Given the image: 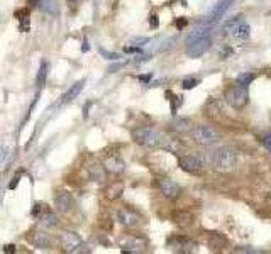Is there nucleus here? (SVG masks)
<instances>
[{"label":"nucleus","mask_w":271,"mask_h":254,"mask_svg":"<svg viewBox=\"0 0 271 254\" xmlns=\"http://www.w3.org/2000/svg\"><path fill=\"white\" fill-rule=\"evenodd\" d=\"M210 44H212V38H210L208 27L195 29L190 34V38L187 39V54L190 58H200L207 53Z\"/></svg>","instance_id":"f257e3e1"},{"label":"nucleus","mask_w":271,"mask_h":254,"mask_svg":"<svg viewBox=\"0 0 271 254\" xmlns=\"http://www.w3.org/2000/svg\"><path fill=\"white\" fill-rule=\"evenodd\" d=\"M210 165L212 168L220 173H229L236 169L237 166V152L232 148H217V149L210 154Z\"/></svg>","instance_id":"f03ea898"},{"label":"nucleus","mask_w":271,"mask_h":254,"mask_svg":"<svg viewBox=\"0 0 271 254\" xmlns=\"http://www.w3.org/2000/svg\"><path fill=\"white\" fill-rule=\"evenodd\" d=\"M132 139L134 143H137L139 146L144 148H156L160 146V141H161V134L158 132L156 129L149 126H141L132 129Z\"/></svg>","instance_id":"7ed1b4c3"},{"label":"nucleus","mask_w":271,"mask_h":254,"mask_svg":"<svg viewBox=\"0 0 271 254\" xmlns=\"http://www.w3.org/2000/svg\"><path fill=\"white\" fill-rule=\"evenodd\" d=\"M224 99H226V102L232 108L241 110V108H244L246 105H248V102H249L248 88L241 86L239 83H236V85H230V86H227V88L224 90Z\"/></svg>","instance_id":"20e7f679"},{"label":"nucleus","mask_w":271,"mask_h":254,"mask_svg":"<svg viewBox=\"0 0 271 254\" xmlns=\"http://www.w3.org/2000/svg\"><path fill=\"white\" fill-rule=\"evenodd\" d=\"M191 137H193L195 143L202 144V146H212V144L219 143L220 134L212 126H197L191 130Z\"/></svg>","instance_id":"39448f33"},{"label":"nucleus","mask_w":271,"mask_h":254,"mask_svg":"<svg viewBox=\"0 0 271 254\" xmlns=\"http://www.w3.org/2000/svg\"><path fill=\"white\" fill-rule=\"evenodd\" d=\"M61 248L64 253H80L83 251V241L78 234L71 231H64L61 234Z\"/></svg>","instance_id":"423d86ee"},{"label":"nucleus","mask_w":271,"mask_h":254,"mask_svg":"<svg viewBox=\"0 0 271 254\" xmlns=\"http://www.w3.org/2000/svg\"><path fill=\"white\" fill-rule=\"evenodd\" d=\"M158 187H160L163 197L169 198V200H175L182 193V187L175 180H171V178H160L158 180Z\"/></svg>","instance_id":"0eeeda50"},{"label":"nucleus","mask_w":271,"mask_h":254,"mask_svg":"<svg viewBox=\"0 0 271 254\" xmlns=\"http://www.w3.org/2000/svg\"><path fill=\"white\" fill-rule=\"evenodd\" d=\"M122 253H143L146 251V239L141 235H127L121 241Z\"/></svg>","instance_id":"6e6552de"},{"label":"nucleus","mask_w":271,"mask_h":254,"mask_svg":"<svg viewBox=\"0 0 271 254\" xmlns=\"http://www.w3.org/2000/svg\"><path fill=\"white\" fill-rule=\"evenodd\" d=\"M26 239L38 249H49L53 246V241H51V237H49V234H46V232H42V231L27 232Z\"/></svg>","instance_id":"1a4fd4ad"},{"label":"nucleus","mask_w":271,"mask_h":254,"mask_svg":"<svg viewBox=\"0 0 271 254\" xmlns=\"http://www.w3.org/2000/svg\"><path fill=\"white\" fill-rule=\"evenodd\" d=\"M236 2V0H217V3L214 7H212V10L208 12V17H207V21L210 24H214V22H219L220 19H222L224 16H226V12L227 10L232 7V3Z\"/></svg>","instance_id":"9d476101"},{"label":"nucleus","mask_w":271,"mask_h":254,"mask_svg":"<svg viewBox=\"0 0 271 254\" xmlns=\"http://www.w3.org/2000/svg\"><path fill=\"white\" fill-rule=\"evenodd\" d=\"M180 168L187 173H202L204 171V163L197 156H182L180 158Z\"/></svg>","instance_id":"9b49d317"},{"label":"nucleus","mask_w":271,"mask_h":254,"mask_svg":"<svg viewBox=\"0 0 271 254\" xmlns=\"http://www.w3.org/2000/svg\"><path fill=\"white\" fill-rule=\"evenodd\" d=\"M117 220L124 227H134L139 222V213L136 210H132L131 207H122L117 212Z\"/></svg>","instance_id":"f8f14e48"},{"label":"nucleus","mask_w":271,"mask_h":254,"mask_svg":"<svg viewBox=\"0 0 271 254\" xmlns=\"http://www.w3.org/2000/svg\"><path fill=\"white\" fill-rule=\"evenodd\" d=\"M54 207H56V210L60 213H66L71 210V207H73V197H71V193H68V191H56V195H54Z\"/></svg>","instance_id":"ddd939ff"},{"label":"nucleus","mask_w":271,"mask_h":254,"mask_svg":"<svg viewBox=\"0 0 271 254\" xmlns=\"http://www.w3.org/2000/svg\"><path fill=\"white\" fill-rule=\"evenodd\" d=\"M104 166H105L107 173H112V175H121L125 169V163L121 158H117V156H108L104 161Z\"/></svg>","instance_id":"4468645a"},{"label":"nucleus","mask_w":271,"mask_h":254,"mask_svg":"<svg viewBox=\"0 0 271 254\" xmlns=\"http://www.w3.org/2000/svg\"><path fill=\"white\" fill-rule=\"evenodd\" d=\"M88 176L90 180L97 181V183H104L107 178V169L104 165H100V163H93V165L88 166Z\"/></svg>","instance_id":"2eb2a0df"},{"label":"nucleus","mask_w":271,"mask_h":254,"mask_svg":"<svg viewBox=\"0 0 271 254\" xmlns=\"http://www.w3.org/2000/svg\"><path fill=\"white\" fill-rule=\"evenodd\" d=\"M171 219L180 227H190L193 224V215L188 210H176V212L171 213Z\"/></svg>","instance_id":"dca6fc26"},{"label":"nucleus","mask_w":271,"mask_h":254,"mask_svg":"<svg viewBox=\"0 0 271 254\" xmlns=\"http://www.w3.org/2000/svg\"><path fill=\"white\" fill-rule=\"evenodd\" d=\"M226 246H227V237L222 232H210V235H208V248L212 251H222Z\"/></svg>","instance_id":"f3484780"},{"label":"nucleus","mask_w":271,"mask_h":254,"mask_svg":"<svg viewBox=\"0 0 271 254\" xmlns=\"http://www.w3.org/2000/svg\"><path fill=\"white\" fill-rule=\"evenodd\" d=\"M229 34L232 36L236 41H246V39L251 36V27H249L246 22H241L239 25H236V27H234Z\"/></svg>","instance_id":"a211bd4d"},{"label":"nucleus","mask_w":271,"mask_h":254,"mask_svg":"<svg viewBox=\"0 0 271 254\" xmlns=\"http://www.w3.org/2000/svg\"><path fill=\"white\" fill-rule=\"evenodd\" d=\"M122 193H124V185L121 181H114V183L108 185L105 188V197L108 200H117Z\"/></svg>","instance_id":"6ab92c4d"},{"label":"nucleus","mask_w":271,"mask_h":254,"mask_svg":"<svg viewBox=\"0 0 271 254\" xmlns=\"http://www.w3.org/2000/svg\"><path fill=\"white\" fill-rule=\"evenodd\" d=\"M38 7L48 16H58L60 14V7H58L56 0H39Z\"/></svg>","instance_id":"aec40b11"},{"label":"nucleus","mask_w":271,"mask_h":254,"mask_svg":"<svg viewBox=\"0 0 271 254\" xmlns=\"http://www.w3.org/2000/svg\"><path fill=\"white\" fill-rule=\"evenodd\" d=\"M83 85H85V80H80V82H77L75 85H71V88L68 90L66 93H64V95H63V100H61V102H63V104H68V102H73L78 95H80Z\"/></svg>","instance_id":"412c9836"},{"label":"nucleus","mask_w":271,"mask_h":254,"mask_svg":"<svg viewBox=\"0 0 271 254\" xmlns=\"http://www.w3.org/2000/svg\"><path fill=\"white\" fill-rule=\"evenodd\" d=\"M39 222L41 224H44L46 227H54L58 224V215L56 213L53 212L51 209H48V210H44V212L39 215Z\"/></svg>","instance_id":"4be33fe9"},{"label":"nucleus","mask_w":271,"mask_h":254,"mask_svg":"<svg viewBox=\"0 0 271 254\" xmlns=\"http://www.w3.org/2000/svg\"><path fill=\"white\" fill-rule=\"evenodd\" d=\"M185 241H187V237H183V235H173V237H169L168 239V248L169 249H173V251H178V253H182V249H183V244H185Z\"/></svg>","instance_id":"5701e85b"},{"label":"nucleus","mask_w":271,"mask_h":254,"mask_svg":"<svg viewBox=\"0 0 271 254\" xmlns=\"http://www.w3.org/2000/svg\"><path fill=\"white\" fill-rule=\"evenodd\" d=\"M171 130H175V132H187V130H190V121L185 117L175 119L171 122Z\"/></svg>","instance_id":"b1692460"},{"label":"nucleus","mask_w":271,"mask_h":254,"mask_svg":"<svg viewBox=\"0 0 271 254\" xmlns=\"http://www.w3.org/2000/svg\"><path fill=\"white\" fill-rule=\"evenodd\" d=\"M241 22H244V16H243V14H239V16H234L232 19H227L226 22H224V25H222L224 32H227V34H229V32L232 31L236 25H239Z\"/></svg>","instance_id":"393cba45"},{"label":"nucleus","mask_w":271,"mask_h":254,"mask_svg":"<svg viewBox=\"0 0 271 254\" xmlns=\"http://www.w3.org/2000/svg\"><path fill=\"white\" fill-rule=\"evenodd\" d=\"M48 71H49V64L42 61L41 66H39L38 76H36V83H38V86H42L46 83V78H48Z\"/></svg>","instance_id":"a878e982"},{"label":"nucleus","mask_w":271,"mask_h":254,"mask_svg":"<svg viewBox=\"0 0 271 254\" xmlns=\"http://www.w3.org/2000/svg\"><path fill=\"white\" fill-rule=\"evenodd\" d=\"M166 99H168L169 104H171V114H176V110H178L183 104V97L173 95V92H169L168 90V92H166Z\"/></svg>","instance_id":"bb28decb"},{"label":"nucleus","mask_w":271,"mask_h":254,"mask_svg":"<svg viewBox=\"0 0 271 254\" xmlns=\"http://www.w3.org/2000/svg\"><path fill=\"white\" fill-rule=\"evenodd\" d=\"M254 78H256V75H254V73H249V71H246V73L237 75L236 83H239L241 86H244V88H248V86L251 85L252 82H254Z\"/></svg>","instance_id":"cd10ccee"},{"label":"nucleus","mask_w":271,"mask_h":254,"mask_svg":"<svg viewBox=\"0 0 271 254\" xmlns=\"http://www.w3.org/2000/svg\"><path fill=\"white\" fill-rule=\"evenodd\" d=\"M197 251H198V244H197V242H195V241H190V239H187L185 244H183L182 253L190 254V253H197Z\"/></svg>","instance_id":"c85d7f7f"},{"label":"nucleus","mask_w":271,"mask_h":254,"mask_svg":"<svg viewBox=\"0 0 271 254\" xmlns=\"http://www.w3.org/2000/svg\"><path fill=\"white\" fill-rule=\"evenodd\" d=\"M48 209H49V207L46 205V203H41V202H39V203H36V205H34V209H32L31 215L34 217V219H39V215H41V213L44 212V210H48Z\"/></svg>","instance_id":"c756f323"},{"label":"nucleus","mask_w":271,"mask_h":254,"mask_svg":"<svg viewBox=\"0 0 271 254\" xmlns=\"http://www.w3.org/2000/svg\"><path fill=\"white\" fill-rule=\"evenodd\" d=\"M197 85H198V80L197 78H185L182 82L183 90H191V88H195Z\"/></svg>","instance_id":"7c9ffc66"},{"label":"nucleus","mask_w":271,"mask_h":254,"mask_svg":"<svg viewBox=\"0 0 271 254\" xmlns=\"http://www.w3.org/2000/svg\"><path fill=\"white\" fill-rule=\"evenodd\" d=\"M149 42V38H144V36H139V38H131L129 39V44H134V46H144Z\"/></svg>","instance_id":"2f4dec72"},{"label":"nucleus","mask_w":271,"mask_h":254,"mask_svg":"<svg viewBox=\"0 0 271 254\" xmlns=\"http://www.w3.org/2000/svg\"><path fill=\"white\" fill-rule=\"evenodd\" d=\"M14 16H16L17 21L26 19V17H29V9H27V7H26V9H17L16 12H14Z\"/></svg>","instance_id":"473e14b6"},{"label":"nucleus","mask_w":271,"mask_h":254,"mask_svg":"<svg viewBox=\"0 0 271 254\" xmlns=\"http://www.w3.org/2000/svg\"><path fill=\"white\" fill-rule=\"evenodd\" d=\"M187 24H188V21H187L185 17H178V19H176V22H175V25H176V29H178V31L185 29Z\"/></svg>","instance_id":"72a5a7b5"},{"label":"nucleus","mask_w":271,"mask_h":254,"mask_svg":"<svg viewBox=\"0 0 271 254\" xmlns=\"http://www.w3.org/2000/svg\"><path fill=\"white\" fill-rule=\"evenodd\" d=\"M100 53H102V56H105L107 60H119V58H121L117 53H108L105 49H100Z\"/></svg>","instance_id":"f704fd0d"},{"label":"nucleus","mask_w":271,"mask_h":254,"mask_svg":"<svg viewBox=\"0 0 271 254\" xmlns=\"http://www.w3.org/2000/svg\"><path fill=\"white\" fill-rule=\"evenodd\" d=\"M21 31L22 32H26V31H29V27H31V21H29V17H26V19H22L21 21Z\"/></svg>","instance_id":"c9c22d12"},{"label":"nucleus","mask_w":271,"mask_h":254,"mask_svg":"<svg viewBox=\"0 0 271 254\" xmlns=\"http://www.w3.org/2000/svg\"><path fill=\"white\" fill-rule=\"evenodd\" d=\"M149 25H151V27H153V29H156L158 25H160V19H158L156 14H153V16L149 17Z\"/></svg>","instance_id":"e433bc0d"},{"label":"nucleus","mask_w":271,"mask_h":254,"mask_svg":"<svg viewBox=\"0 0 271 254\" xmlns=\"http://www.w3.org/2000/svg\"><path fill=\"white\" fill-rule=\"evenodd\" d=\"M263 144H265L266 149L271 151V134H266V136L263 137Z\"/></svg>","instance_id":"4c0bfd02"},{"label":"nucleus","mask_w":271,"mask_h":254,"mask_svg":"<svg viewBox=\"0 0 271 254\" xmlns=\"http://www.w3.org/2000/svg\"><path fill=\"white\" fill-rule=\"evenodd\" d=\"M151 78H153V75H139L137 76V80H139V82H143V83H149L151 82Z\"/></svg>","instance_id":"58836bf2"},{"label":"nucleus","mask_w":271,"mask_h":254,"mask_svg":"<svg viewBox=\"0 0 271 254\" xmlns=\"http://www.w3.org/2000/svg\"><path fill=\"white\" fill-rule=\"evenodd\" d=\"M124 51L125 53H141V48L139 46H125Z\"/></svg>","instance_id":"ea45409f"},{"label":"nucleus","mask_w":271,"mask_h":254,"mask_svg":"<svg viewBox=\"0 0 271 254\" xmlns=\"http://www.w3.org/2000/svg\"><path fill=\"white\" fill-rule=\"evenodd\" d=\"M236 253H258V251H256V249H252V248H237L236 249Z\"/></svg>","instance_id":"a19ab883"},{"label":"nucleus","mask_w":271,"mask_h":254,"mask_svg":"<svg viewBox=\"0 0 271 254\" xmlns=\"http://www.w3.org/2000/svg\"><path fill=\"white\" fill-rule=\"evenodd\" d=\"M3 253H7V254H12V253H16V246H14V244L5 246V248H3Z\"/></svg>","instance_id":"79ce46f5"},{"label":"nucleus","mask_w":271,"mask_h":254,"mask_svg":"<svg viewBox=\"0 0 271 254\" xmlns=\"http://www.w3.org/2000/svg\"><path fill=\"white\" fill-rule=\"evenodd\" d=\"M17 183H19V178L16 176L12 181H10V185H9V188H10V190H14V188H16V185H17Z\"/></svg>","instance_id":"37998d69"},{"label":"nucleus","mask_w":271,"mask_h":254,"mask_svg":"<svg viewBox=\"0 0 271 254\" xmlns=\"http://www.w3.org/2000/svg\"><path fill=\"white\" fill-rule=\"evenodd\" d=\"M265 205H266V209L271 210V195H268V197L265 198Z\"/></svg>","instance_id":"c03bdc74"},{"label":"nucleus","mask_w":271,"mask_h":254,"mask_svg":"<svg viewBox=\"0 0 271 254\" xmlns=\"http://www.w3.org/2000/svg\"><path fill=\"white\" fill-rule=\"evenodd\" d=\"M82 51H83V53H86V51H88V42H86V41H83V46H82Z\"/></svg>","instance_id":"a18cd8bd"},{"label":"nucleus","mask_w":271,"mask_h":254,"mask_svg":"<svg viewBox=\"0 0 271 254\" xmlns=\"http://www.w3.org/2000/svg\"><path fill=\"white\" fill-rule=\"evenodd\" d=\"M27 3L31 7H34V5H38V3H39V0H27Z\"/></svg>","instance_id":"49530a36"},{"label":"nucleus","mask_w":271,"mask_h":254,"mask_svg":"<svg viewBox=\"0 0 271 254\" xmlns=\"http://www.w3.org/2000/svg\"><path fill=\"white\" fill-rule=\"evenodd\" d=\"M68 2H70V3H77L78 0H68Z\"/></svg>","instance_id":"de8ad7c7"}]
</instances>
